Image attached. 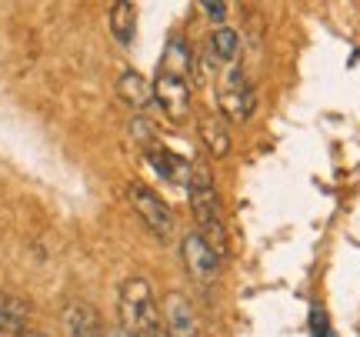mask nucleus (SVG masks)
Returning <instances> with one entry per match:
<instances>
[{
  "mask_svg": "<svg viewBox=\"0 0 360 337\" xmlns=\"http://www.w3.org/2000/svg\"><path fill=\"white\" fill-rule=\"evenodd\" d=\"M187 197H191V210H193V221H197V234H200L207 244L214 247V254L227 264V260H231V234H227V224H224L220 194H217V187H214L210 167H207L204 160H193L191 164Z\"/></svg>",
  "mask_w": 360,
  "mask_h": 337,
  "instance_id": "obj_1",
  "label": "nucleus"
},
{
  "mask_svg": "<svg viewBox=\"0 0 360 337\" xmlns=\"http://www.w3.org/2000/svg\"><path fill=\"white\" fill-rule=\"evenodd\" d=\"M120 327L134 337H143L154 324H160V307L154 300V287L147 277H127L120 284Z\"/></svg>",
  "mask_w": 360,
  "mask_h": 337,
  "instance_id": "obj_2",
  "label": "nucleus"
},
{
  "mask_svg": "<svg viewBox=\"0 0 360 337\" xmlns=\"http://www.w3.org/2000/svg\"><path fill=\"white\" fill-rule=\"evenodd\" d=\"M217 107H220V117L231 120V124L250 120L254 107H257V94H254L250 80L244 77V70L237 64H231L227 74H224V84H220V91H217Z\"/></svg>",
  "mask_w": 360,
  "mask_h": 337,
  "instance_id": "obj_3",
  "label": "nucleus"
},
{
  "mask_svg": "<svg viewBox=\"0 0 360 337\" xmlns=\"http://www.w3.org/2000/svg\"><path fill=\"white\" fill-rule=\"evenodd\" d=\"M127 201H130V208L137 210V217L147 224L150 234H157L160 241H170V237H174V231H177L174 214H170V208L160 201L157 191H150V187L141 181H130L127 184Z\"/></svg>",
  "mask_w": 360,
  "mask_h": 337,
  "instance_id": "obj_4",
  "label": "nucleus"
},
{
  "mask_svg": "<svg viewBox=\"0 0 360 337\" xmlns=\"http://www.w3.org/2000/svg\"><path fill=\"white\" fill-rule=\"evenodd\" d=\"M180 254H184V267L197 284H214L224 271V260L214 254V247L207 244L197 231H187L180 241Z\"/></svg>",
  "mask_w": 360,
  "mask_h": 337,
  "instance_id": "obj_5",
  "label": "nucleus"
},
{
  "mask_svg": "<svg viewBox=\"0 0 360 337\" xmlns=\"http://www.w3.org/2000/svg\"><path fill=\"white\" fill-rule=\"evenodd\" d=\"M160 324L170 337H204V324H200V314L191 304L187 294L170 291L164 304H160Z\"/></svg>",
  "mask_w": 360,
  "mask_h": 337,
  "instance_id": "obj_6",
  "label": "nucleus"
},
{
  "mask_svg": "<svg viewBox=\"0 0 360 337\" xmlns=\"http://www.w3.org/2000/svg\"><path fill=\"white\" fill-rule=\"evenodd\" d=\"M154 104H160V110L170 117V120H184L191 114V87L180 74H167L160 70L154 80Z\"/></svg>",
  "mask_w": 360,
  "mask_h": 337,
  "instance_id": "obj_7",
  "label": "nucleus"
},
{
  "mask_svg": "<svg viewBox=\"0 0 360 337\" xmlns=\"http://www.w3.org/2000/svg\"><path fill=\"white\" fill-rule=\"evenodd\" d=\"M117 97L141 114V110H147V107L154 104V84L147 77H141L137 70H124L117 77Z\"/></svg>",
  "mask_w": 360,
  "mask_h": 337,
  "instance_id": "obj_8",
  "label": "nucleus"
},
{
  "mask_svg": "<svg viewBox=\"0 0 360 337\" xmlns=\"http://www.w3.org/2000/svg\"><path fill=\"white\" fill-rule=\"evenodd\" d=\"M64 331L67 337H107L97 311L90 304H80V300L64 307Z\"/></svg>",
  "mask_w": 360,
  "mask_h": 337,
  "instance_id": "obj_9",
  "label": "nucleus"
},
{
  "mask_svg": "<svg viewBox=\"0 0 360 337\" xmlns=\"http://www.w3.org/2000/svg\"><path fill=\"white\" fill-rule=\"evenodd\" d=\"M147 160L154 164V170L164 177V181H174V184H184L191 181V164L184 160V157H174L167 151H160L157 144H147Z\"/></svg>",
  "mask_w": 360,
  "mask_h": 337,
  "instance_id": "obj_10",
  "label": "nucleus"
},
{
  "mask_svg": "<svg viewBox=\"0 0 360 337\" xmlns=\"http://www.w3.org/2000/svg\"><path fill=\"white\" fill-rule=\"evenodd\" d=\"M200 141L214 157H227L231 154V130H227V120L217 114H204L200 120Z\"/></svg>",
  "mask_w": 360,
  "mask_h": 337,
  "instance_id": "obj_11",
  "label": "nucleus"
},
{
  "mask_svg": "<svg viewBox=\"0 0 360 337\" xmlns=\"http://www.w3.org/2000/svg\"><path fill=\"white\" fill-rule=\"evenodd\" d=\"M30 304L20 298H7L0 304V337H20L27 331Z\"/></svg>",
  "mask_w": 360,
  "mask_h": 337,
  "instance_id": "obj_12",
  "label": "nucleus"
},
{
  "mask_svg": "<svg viewBox=\"0 0 360 337\" xmlns=\"http://www.w3.org/2000/svg\"><path fill=\"white\" fill-rule=\"evenodd\" d=\"M110 30H114V40L120 47H130L134 44V34H137V7L120 0L110 7Z\"/></svg>",
  "mask_w": 360,
  "mask_h": 337,
  "instance_id": "obj_13",
  "label": "nucleus"
},
{
  "mask_svg": "<svg viewBox=\"0 0 360 337\" xmlns=\"http://www.w3.org/2000/svg\"><path fill=\"white\" fill-rule=\"evenodd\" d=\"M210 53L217 57L220 64H233L237 53H240V34L233 27H217L210 34Z\"/></svg>",
  "mask_w": 360,
  "mask_h": 337,
  "instance_id": "obj_14",
  "label": "nucleus"
},
{
  "mask_svg": "<svg viewBox=\"0 0 360 337\" xmlns=\"http://www.w3.org/2000/svg\"><path fill=\"white\" fill-rule=\"evenodd\" d=\"M200 11H204V17H210L214 24H220V20H224V17L231 13V7H227V4H214V0H204V4H200Z\"/></svg>",
  "mask_w": 360,
  "mask_h": 337,
  "instance_id": "obj_15",
  "label": "nucleus"
},
{
  "mask_svg": "<svg viewBox=\"0 0 360 337\" xmlns=\"http://www.w3.org/2000/svg\"><path fill=\"white\" fill-rule=\"evenodd\" d=\"M143 337H170V334L164 331V324H154V327H150V331H147Z\"/></svg>",
  "mask_w": 360,
  "mask_h": 337,
  "instance_id": "obj_16",
  "label": "nucleus"
},
{
  "mask_svg": "<svg viewBox=\"0 0 360 337\" xmlns=\"http://www.w3.org/2000/svg\"><path fill=\"white\" fill-rule=\"evenodd\" d=\"M107 337H134V334H127L124 327H117V331H110V334H107Z\"/></svg>",
  "mask_w": 360,
  "mask_h": 337,
  "instance_id": "obj_17",
  "label": "nucleus"
},
{
  "mask_svg": "<svg viewBox=\"0 0 360 337\" xmlns=\"http://www.w3.org/2000/svg\"><path fill=\"white\" fill-rule=\"evenodd\" d=\"M20 337H44V334H40V331H30V327H27V331H24Z\"/></svg>",
  "mask_w": 360,
  "mask_h": 337,
  "instance_id": "obj_18",
  "label": "nucleus"
}]
</instances>
